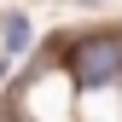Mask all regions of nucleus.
Listing matches in <instances>:
<instances>
[{
    "label": "nucleus",
    "mask_w": 122,
    "mask_h": 122,
    "mask_svg": "<svg viewBox=\"0 0 122 122\" xmlns=\"http://www.w3.org/2000/svg\"><path fill=\"white\" fill-rule=\"evenodd\" d=\"M70 70L81 87H111L122 81V35H87L70 47Z\"/></svg>",
    "instance_id": "obj_1"
},
{
    "label": "nucleus",
    "mask_w": 122,
    "mask_h": 122,
    "mask_svg": "<svg viewBox=\"0 0 122 122\" xmlns=\"http://www.w3.org/2000/svg\"><path fill=\"white\" fill-rule=\"evenodd\" d=\"M23 47H29V18L12 12V18H6V52H23Z\"/></svg>",
    "instance_id": "obj_2"
}]
</instances>
